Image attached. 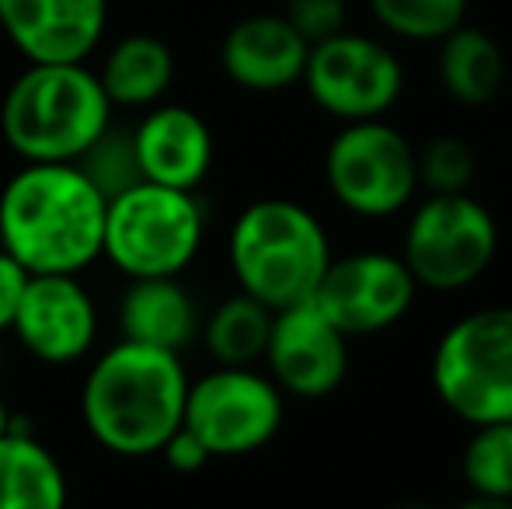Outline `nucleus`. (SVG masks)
I'll return each instance as SVG.
<instances>
[{
    "label": "nucleus",
    "mask_w": 512,
    "mask_h": 509,
    "mask_svg": "<svg viewBox=\"0 0 512 509\" xmlns=\"http://www.w3.org/2000/svg\"><path fill=\"white\" fill-rule=\"evenodd\" d=\"M105 210L77 164L28 161L0 189V248L28 276H81L102 258Z\"/></svg>",
    "instance_id": "obj_1"
},
{
    "label": "nucleus",
    "mask_w": 512,
    "mask_h": 509,
    "mask_svg": "<svg viewBox=\"0 0 512 509\" xmlns=\"http://www.w3.org/2000/svg\"><path fill=\"white\" fill-rule=\"evenodd\" d=\"M189 374L178 353L119 339L81 387V419L98 447L119 457H150L185 419Z\"/></svg>",
    "instance_id": "obj_2"
},
{
    "label": "nucleus",
    "mask_w": 512,
    "mask_h": 509,
    "mask_svg": "<svg viewBox=\"0 0 512 509\" xmlns=\"http://www.w3.org/2000/svg\"><path fill=\"white\" fill-rule=\"evenodd\" d=\"M112 102L88 63H28L0 102V133L21 164H74L112 126Z\"/></svg>",
    "instance_id": "obj_3"
},
{
    "label": "nucleus",
    "mask_w": 512,
    "mask_h": 509,
    "mask_svg": "<svg viewBox=\"0 0 512 509\" xmlns=\"http://www.w3.org/2000/svg\"><path fill=\"white\" fill-rule=\"evenodd\" d=\"M237 286L272 311L307 304L321 283L331 241L321 220L297 199H258L237 213L227 238Z\"/></svg>",
    "instance_id": "obj_4"
},
{
    "label": "nucleus",
    "mask_w": 512,
    "mask_h": 509,
    "mask_svg": "<svg viewBox=\"0 0 512 509\" xmlns=\"http://www.w3.org/2000/svg\"><path fill=\"white\" fill-rule=\"evenodd\" d=\"M206 238V213L196 192L140 182L108 199L102 258L126 279L182 276Z\"/></svg>",
    "instance_id": "obj_5"
},
{
    "label": "nucleus",
    "mask_w": 512,
    "mask_h": 509,
    "mask_svg": "<svg viewBox=\"0 0 512 509\" xmlns=\"http://www.w3.org/2000/svg\"><path fill=\"white\" fill-rule=\"evenodd\" d=\"M432 387L467 426L512 422V307H481L453 321L432 353Z\"/></svg>",
    "instance_id": "obj_6"
},
{
    "label": "nucleus",
    "mask_w": 512,
    "mask_h": 509,
    "mask_svg": "<svg viewBox=\"0 0 512 509\" xmlns=\"http://www.w3.org/2000/svg\"><path fill=\"white\" fill-rule=\"evenodd\" d=\"M495 255H499V224L471 192L429 196L408 217L401 262L425 290H464L492 269Z\"/></svg>",
    "instance_id": "obj_7"
},
{
    "label": "nucleus",
    "mask_w": 512,
    "mask_h": 509,
    "mask_svg": "<svg viewBox=\"0 0 512 509\" xmlns=\"http://www.w3.org/2000/svg\"><path fill=\"white\" fill-rule=\"evenodd\" d=\"M324 182L342 210L387 220L418 192L415 147L384 119L345 123L324 150Z\"/></svg>",
    "instance_id": "obj_8"
},
{
    "label": "nucleus",
    "mask_w": 512,
    "mask_h": 509,
    "mask_svg": "<svg viewBox=\"0 0 512 509\" xmlns=\"http://www.w3.org/2000/svg\"><path fill=\"white\" fill-rule=\"evenodd\" d=\"M283 391L255 367H216L189 381L182 426L199 436L209 457H244L283 429Z\"/></svg>",
    "instance_id": "obj_9"
},
{
    "label": "nucleus",
    "mask_w": 512,
    "mask_h": 509,
    "mask_svg": "<svg viewBox=\"0 0 512 509\" xmlns=\"http://www.w3.org/2000/svg\"><path fill=\"white\" fill-rule=\"evenodd\" d=\"M310 102L342 123L384 119L405 91V67L384 46L345 28L335 39L310 46L304 81Z\"/></svg>",
    "instance_id": "obj_10"
},
{
    "label": "nucleus",
    "mask_w": 512,
    "mask_h": 509,
    "mask_svg": "<svg viewBox=\"0 0 512 509\" xmlns=\"http://www.w3.org/2000/svg\"><path fill=\"white\" fill-rule=\"evenodd\" d=\"M418 283L411 279L401 255L356 252L331 258L310 304L342 335H377L408 318Z\"/></svg>",
    "instance_id": "obj_11"
},
{
    "label": "nucleus",
    "mask_w": 512,
    "mask_h": 509,
    "mask_svg": "<svg viewBox=\"0 0 512 509\" xmlns=\"http://www.w3.org/2000/svg\"><path fill=\"white\" fill-rule=\"evenodd\" d=\"M11 335L49 367L81 363L98 342V304L81 276H28Z\"/></svg>",
    "instance_id": "obj_12"
},
{
    "label": "nucleus",
    "mask_w": 512,
    "mask_h": 509,
    "mask_svg": "<svg viewBox=\"0 0 512 509\" xmlns=\"http://www.w3.org/2000/svg\"><path fill=\"white\" fill-rule=\"evenodd\" d=\"M272 384L293 398H324L349 374V335H342L314 304L276 311L265 346Z\"/></svg>",
    "instance_id": "obj_13"
},
{
    "label": "nucleus",
    "mask_w": 512,
    "mask_h": 509,
    "mask_svg": "<svg viewBox=\"0 0 512 509\" xmlns=\"http://www.w3.org/2000/svg\"><path fill=\"white\" fill-rule=\"evenodd\" d=\"M108 0H0V28L28 63H88Z\"/></svg>",
    "instance_id": "obj_14"
},
{
    "label": "nucleus",
    "mask_w": 512,
    "mask_h": 509,
    "mask_svg": "<svg viewBox=\"0 0 512 509\" xmlns=\"http://www.w3.org/2000/svg\"><path fill=\"white\" fill-rule=\"evenodd\" d=\"M143 182L196 192L213 168V133L189 105H154L133 129Z\"/></svg>",
    "instance_id": "obj_15"
},
{
    "label": "nucleus",
    "mask_w": 512,
    "mask_h": 509,
    "mask_svg": "<svg viewBox=\"0 0 512 509\" xmlns=\"http://www.w3.org/2000/svg\"><path fill=\"white\" fill-rule=\"evenodd\" d=\"M310 46L283 14H248L220 42V67L237 88L272 95L304 81Z\"/></svg>",
    "instance_id": "obj_16"
},
{
    "label": "nucleus",
    "mask_w": 512,
    "mask_h": 509,
    "mask_svg": "<svg viewBox=\"0 0 512 509\" xmlns=\"http://www.w3.org/2000/svg\"><path fill=\"white\" fill-rule=\"evenodd\" d=\"M203 314L182 276L129 279L119 300V332L126 342L182 356L199 339Z\"/></svg>",
    "instance_id": "obj_17"
},
{
    "label": "nucleus",
    "mask_w": 512,
    "mask_h": 509,
    "mask_svg": "<svg viewBox=\"0 0 512 509\" xmlns=\"http://www.w3.org/2000/svg\"><path fill=\"white\" fill-rule=\"evenodd\" d=\"M95 74L112 109H154L175 81V53L157 35L136 32L108 49Z\"/></svg>",
    "instance_id": "obj_18"
},
{
    "label": "nucleus",
    "mask_w": 512,
    "mask_h": 509,
    "mask_svg": "<svg viewBox=\"0 0 512 509\" xmlns=\"http://www.w3.org/2000/svg\"><path fill=\"white\" fill-rule=\"evenodd\" d=\"M67 499V471L39 436H0V509H67Z\"/></svg>",
    "instance_id": "obj_19"
},
{
    "label": "nucleus",
    "mask_w": 512,
    "mask_h": 509,
    "mask_svg": "<svg viewBox=\"0 0 512 509\" xmlns=\"http://www.w3.org/2000/svg\"><path fill=\"white\" fill-rule=\"evenodd\" d=\"M439 81L446 95L467 109L492 105L506 84V53L492 35L464 21L439 39Z\"/></svg>",
    "instance_id": "obj_20"
},
{
    "label": "nucleus",
    "mask_w": 512,
    "mask_h": 509,
    "mask_svg": "<svg viewBox=\"0 0 512 509\" xmlns=\"http://www.w3.org/2000/svg\"><path fill=\"white\" fill-rule=\"evenodd\" d=\"M276 311L248 293H234L203 318V346L216 367H255L265 356Z\"/></svg>",
    "instance_id": "obj_21"
},
{
    "label": "nucleus",
    "mask_w": 512,
    "mask_h": 509,
    "mask_svg": "<svg viewBox=\"0 0 512 509\" xmlns=\"http://www.w3.org/2000/svg\"><path fill=\"white\" fill-rule=\"evenodd\" d=\"M460 471L471 496L512 499V422L474 426L460 454Z\"/></svg>",
    "instance_id": "obj_22"
},
{
    "label": "nucleus",
    "mask_w": 512,
    "mask_h": 509,
    "mask_svg": "<svg viewBox=\"0 0 512 509\" xmlns=\"http://www.w3.org/2000/svg\"><path fill=\"white\" fill-rule=\"evenodd\" d=\"M373 18L408 42H439L467 21L471 0H366Z\"/></svg>",
    "instance_id": "obj_23"
},
{
    "label": "nucleus",
    "mask_w": 512,
    "mask_h": 509,
    "mask_svg": "<svg viewBox=\"0 0 512 509\" xmlns=\"http://www.w3.org/2000/svg\"><path fill=\"white\" fill-rule=\"evenodd\" d=\"M74 164L91 178V185H95L105 199L122 196L126 189L143 182L140 161H136V147H133V129L108 126L105 133L84 150L81 161H74Z\"/></svg>",
    "instance_id": "obj_24"
},
{
    "label": "nucleus",
    "mask_w": 512,
    "mask_h": 509,
    "mask_svg": "<svg viewBox=\"0 0 512 509\" xmlns=\"http://www.w3.org/2000/svg\"><path fill=\"white\" fill-rule=\"evenodd\" d=\"M415 168H418V189L429 196H460L474 185L478 175V161L474 150L460 136H436L422 150H415Z\"/></svg>",
    "instance_id": "obj_25"
},
{
    "label": "nucleus",
    "mask_w": 512,
    "mask_h": 509,
    "mask_svg": "<svg viewBox=\"0 0 512 509\" xmlns=\"http://www.w3.org/2000/svg\"><path fill=\"white\" fill-rule=\"evenodd\" d=\"M283 18L304 35L307 46H317L349 28V7L345 0H286Z\"/></svg>",
    "instance_id": "obj_26"
},
{
    "label": "nucleus",
    "mask_w": 512,
    "mask_h": 509,
    "mask_svg": "<svg viewBox=\"0 0 512 509\" xmlns=\"http://www.w3.org/2000/svg\"><path fill=\"white\" fill-rule=\"evenodd\" d=\"M157 454L164 457V464H168L171 471H178V475H196V471H203L213 457H209V450L199 443L196 433H189V429H175V433L168 436V443H164Z\"/></svg>",
    "instance_id": "obj_27"
},
{
    "label": "nucleus",
    "mask_w": 512,
    "mask_h": 509,
    "mask_svg": "<svg viewBox=\"0 0 512 509\" xmlns=\"http://www.w3.org/2000/svg\"><path fill=\"white\" fill-rule=\"evenodd\" d=\"M25 286H28V272L0 248V332H11Z\"/></svg>",
    "instance_id": "obj_28"
},
{
    "label": "nucleus",
    "mask_w": 512,
    "mask_h": 509,
    "mask_svg": "<svg viewBox=\"0 0 512 509\" xmlns=\"http://www.w3.org/2000/svg\"><path fill=\"white\" fill-rule=\"evenodd\" d=\"M453 509H512V499H488V496H467Z\"/></svg>",
    "instance_id": "obj_29"
},
{
    "label": "nucleus",
    "mask_w": 512,
    "mask_h": 509,
    "mask_svg": "<svg viewBox=\"0 0 512 509\" xmlns=\"http://www.w3.org/2000/svg\"><path fill=\"white\" fill-rule=\"evenodd\" d=\"M11 422H14V408L7 405V398L0 394V436L11 433Z\"/></svg>",
    "instance_id": "obj_30"
},
{
    "label": "nucleus",
    "mask_w": 512,
    "mask_h": 509,
    "mask_svg": "<svg viewBox=\"0 0 512 509\" xmlns=\"http://www.w3.org/2000/svg\"><path fill=\"white\" fill-rule=\"evenodd\" d=\"M391 509H436V506L422 503V499H408V503H394Z\"/></svg>",
    "instance_id": "obj_31"
}]
</instances>
